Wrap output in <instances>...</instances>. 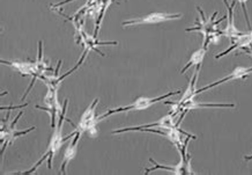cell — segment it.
Listing matches in <instances>:
<instances>
[{
  "label": "cell",
  "mask_w": 252,
  "mask_h": 175,
  "mask_svg": "<svg viewBox=\"0 0 252 175\" xmlns=\"http://www.w3.org/2000/svg\"><path fill=\"white\" fill-rule=\"evenodd\" d=\"M244 159L247 160V161H249V160H252V156H245V157H244Z\"/></svg>",
  "instance_id": "16"
},
{
  "label": "cell",
  "mask_w": 252,
  "mask_h": 175,
  "mask_svg": "<svg viewBox=\"0 0 252 175\" xmlns=\"http://www.w3.org/2000/svg\"><path fill=\"white\" fill-rule=\"evenodd\" d=\"M181 13H167V12H152L149 14H146L141 18L126 20L122 24L124 27H132V26H144V25H158L162 22L172 21V20L181 19Z\"/></svg>",
  "instance_id": "6"
},
{
  "label": "cell",
  "mask_w": 252,
  "mask_h": 175,
  "mask_svg": "<svg viewBox=\"0 0 252 175\" xmlns=\"http://www.w3.org/2000/svg\"><path fill=\"white\" fill-rule=\"evenodd\" d=\"M67 105H68V99H65L64 105H63V110L61 113V116H59V118H58V123H57V125H56L55 131H54V134H52L51 138H50L49 144H48V148H46L45 153L43 154L41 159H39L37 163H36L34 166H32V170L23 172L22 174L34 173V172H36V170H37V168L41 166V165L44 163V161H48L49 170H51L54 158H55L56 154H57L58 152L61 151L63 144L65 143V140H69V138H72L75 135V131H74V133L71 134L67 137L63 136V125H64V121H65V117H66V110H67Z\"/></svg>",
  "instance_id": "1"
},
{
  "label": "cell",
  "mask_w": 252,
  "mask_h": 175,
  "mask_svg": "<svg viewBox=\"0 0 252 175\" xmlns=\"http://www.w3.org/2000/svg\"><path fill=\"white\" fill-rule=\"evenodd\" d=\"M249 33H250V35H251V37H252V28L250 29V32H249Z\"/></svg>",
  "instance_id": "17"
},
{
  "label": "cell",
  "mask_w": 252,
  "mask_h": 175,
  "mask_svg": "<svg viewBox=\"0 0 252 175\" xmlns=\"http://www.w3.org/2000/svg\"><path fill=\"white\" fill-rule=\"evenodd\" d=\"M98 101L99 99H95V100L92 102L91 105H89V107L84 111V114L81 115L79 123L77 127H75V130L80 131L82 135L87 134L88 136L92 138L97 137V124L98 122H101V120L96 116V107H97Z\"/></svg>",
  "instance_id": "3"
},
{
  "label": "cell",
  "mask_w": 252,
  "mask_h": 175,
  "mask_svg": "<svg viewBox=\"0 0 252 175\" xmlns=\"http://www.w3.org/2000/svg\"><path fill=\"white\" fill-rule=\"evenodd\" d=\"M235 108L234 104H200V102H195L193 99L191 100L185 101L184 104L178 105V111H182V116L178 121V125L181 124V121L183 120L185 113L188 110H192V109H198V108Z\"/></svg>",
  "instance_id": "12"
},
{
  "label": "cell",
  "mask_w": 252,
  "mask_h": 175,
  "mask_svg": "<svg viewBox=\"0 0 252 175\" xmlns=\"http://www.w3.org/2000/svg\"><path fill=\"white\" fill-rule=\"evenodd\" d=\"M181 93H182L181 91H175V92H169V93L164 94V95H161V97H158V98L140 97V98H138L134 102H132L131 105H125V107H119V108H116V109H111V110H108L107 114H103V115H101V116H98V118L102 121L103 118H107V117L110 116V115H114V114L125 113V111H131V110H145V109H148L149 107H152V105L158 104V102H161V101L165 100L167 98L174 97V95H177V94H181Z\"/></svg>",
  "instance_id": "2"
},
{
  "label": "cell",
  "mask_w": 252,
  "mask_h": 175,
  "mask_svg": "<svg viewBox=\"0 0 252 175\" xmlns=\"http://www.w3.org/2000/svg\"><path fill=\"white\" fill-rule=\"evenodd\" d=\"M224 5L227 6L228 8V15H227V25H225V27L223 28V31H221L220 29V34L222 36H225V37H228L230 39L231 42L235 41V39L240 37L244 34V33H242L238 31L236 28V26H235V21H234V8L235 6H236L237 1H233V4L229 5L227 2V0H223Z\"/></svg>",
  "instance_id": "8"
},
{
  "label": "cell",
  "mask_w": 252,
  "mask_h": 175,
  "mask_svg": "<svg viewBox=\"0 0 252 175\" xmlns=\"http://www.w3.org/2000/svg\"><path fill=\"white\" fill-rule=\"evenodd\" d=\"M197 9L200 13V16H201V20H198L197 22H195V27H192V28H187L185 29V32H199L201 33L204 36V43H203V48L206 45V43L208 41V38H210V36L212 34H214V33H218L219 32V28H217V25L220 24L222 20H225L227 19V15H224L223 18L218 20V21H215V18H217L218 15V11L214 13L213 15L211 16V18H206L204 14V11L201 9L200 7H197Z\"/></svg>",
  "instance_id": "4"
},
{
  "label": "cell",
  "mask_w": 252,
  "mask_h": 175,
  "mask_svg": "<svg viewBox=\"0 0 252 175\" xmlns=\"http://www.w3.org/2000/svg\"><path fill=\"white\" fill-rule=\"evenodd\" d=\"M1 64L4 65H7V67L12 68L13 70L18 72V73H20L22 75V77H32V82L31 85H29L28 90L26 91L25 95H23L22 100H25L26 98H27V95L29 94V92H31V90L32 87H34L35 82L38 80V74H37V68H36V61H29V59H27V61H2L1 59Z\"/></svg>",
  "instance_id": "5"
},
{
  "label": "cell",
  "mask_w": 252,
  "mask_h": 175,
  "mask_svg": "<svg viewBox=\"0 0 252 175\" xmlns=\"http://www.w3.org/2000/svg\"><path fill=\"white\" fill-rule=\"evenodd\" d=\"M250 45H252V37H251L250 33H244L243 35L235 39V41H233V44L230 45L228 50H225L223 52H221V54L217 55V56H215V58L220 59L221 57H223V56L230 54V52L235 50V49H238V48L244 49V48L250 47Z\"/></svg>",
  "instance_id": "13"
},
{
  "label": "cell",
  "mask_w": 252,
  "mask_h": 175,
  "mask_svg": "<svg viewBox=\"0 0 252 175\" xmlns=\"http://www.w3.org/2000/svg\"><path fill=\"white\" fill-rule=\"evenodd\" d=\"M82 136V134L80 131L75 130V135L73 136V140L71 143L67 145L66 150L64 152V156H63V160H62V166H61V173L65 174L66 167L67 165L71 163V161L74 159L75 156H77V152H78V143L80 140V138Z\"/></svg>",
  "instance_id": "11"
},
{
  "label": "cell",
  "mask_w": 252,
  "mask_h": 175,
  "mask_svg": "<svg viewBox=\"0 0 252 175\" xmlns=\"http://www.w3.org/2000/svg\"><path fill=\"white\" fill-rule=\"evenodd\" d=\"M206 49L201 48V49H198V50H195L193 54L190 56V59H189V62L185 64V67L182 69L181 73L183 74L187 72L189 69L191 67H197V68H200L201 64H203V61L205 58V56H206Z\"/></svg>",
  "instance_id": "14"
},
{
  "label": "cell",
  "mask_w": 252,
  "mask_h": 175,
  "mask_svg": "<svg viewBox=\"0 0 252 175\" xmlns=\"http://www.w3.org/2000/svg\"><path fill=\"white\" fill-rule=\"evenodd\" d=\"M23 111H20L18 116L15 117V120L12 122V123H7V117H6V121H4V123H2V127H1V143H4V145L1 146V156L4 154V152L6 150V147L8 146V145H11L14 143V140L16 138L20 137V136H23V135L31 133V131L35 130V127H32L29 129H26V130H16L15 129V125H16V122L19 121V118L22 116Z\"/></svg>",
  "instance_id": "7"
},
{
  "label": "cell",
  "mask_w": 252,
  "mask_h": 175,
  "mask_svg": "<svg viewBox=\"0 0 252 175\" xmlns=\"http://www.w3.org/2000/svg\"><path fill=\"white\" fill-rule=\"evenodd\" d=\"M235 1L240 2V4L242 5V8H243V13H244V16H245V21H247V25H248V27L251 29V25H250V20H249L248 11H247V2H248V0H235Z\"/></svg>",
  "instance_id": "15"
},
{
  "label": "cell",
  "mask_w": 252,
  "mask_h": 175,
  "mask_svg": "<svg viewBox=\"0 0 252 175\" xmlns=\"http://www.w3.org/2000/svg\"><path fill=\"white\" fill-rule=\"evenodd\" d=\"M251 73H252V68L237 67V68L234 69V71L231 72V73L228 75V77H225L223 79H220V80H218V81L212 82V84H210L208 86H205V87L200 88V90L195 91V95L201 93V92L211 90V88H213V87H217V86L223 84V82H228V81H231V80H243V79L248 78Z\"/></svg>",
  "instance_id": "10"
},
{
  "label": "cell",
  "mask_w": 252,
  "mask_h": 175,
  "mask_svg": "<svg viewBox=\"0 0 252 175\" xmlns=\"http://www.w3.org/2000/svg\"><path fill=\"white\" fill-rule=\"evenodd\" d=\"M175 115H176L175 113L174 114H169V115H167V116L162 117L160 121L155 122V123L142 124V125H139V127H131V128L118 129V130L112 131V135L127 133V131H140V130H142V129H151V128H162V129L175 128V127H177V124H175V121H174Z\"/></svg>",
  "instance_id": "9"
}]
</instances>
